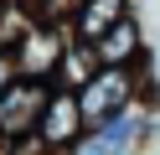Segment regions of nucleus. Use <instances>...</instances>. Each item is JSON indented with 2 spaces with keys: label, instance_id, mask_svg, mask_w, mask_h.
Returning a JSON list of instances; mask_svg holds the SVG:
<instances>
[{
  "label": "nucleus",
  "instance_id": "1",
  "mask_svg": "<svg viewBox=\"0 0 160 155\" xmlns=\"http://www.w3.org/2000/svg\"><path fill=\"white\" fill-rule=\"evenodd\" d=\"M145 103V83H139V67H98L93 78L78 88V109H83L88 129H103L108 119L139 109Z\"/></svg>",
  "mask_w": 160,
  "mask_h": 155
},
{
  "label": "nucleus",
  "instance_id": "2",
  "mask_svg": "<svg viewBox=\"0 0 160 155\" xmlns=\"http://www.w3.org/2000/svg\"><path fill=\"white\" fill-rule=\"evenodd\" d=\"M47 98H52V78H26L21 72L11 88H0V155L36 134Z\"/></svg>",
  "mask_w": 160,
  "mask_h": 155
},
{
  "label": "nucleus",
  "instance_id": "3",
  "mask_svg": "<svg viewBox=\"0 0 160 155\" xmlns=\"http://www.w3.org/2000/svg\"><path fill=\"white\" fill-rule=\"evenodd\" d=\"M150 129H155L150 103H139V109H129V114H119V119H108L103 129H88L67 155H139V150H145V140H150Z\"/></svg>",
  "mask_w": 160,
  "mask_h": 155
},
{
  "label": "nucleus",
  "instance_id": "4",
  "mask_svg": "<svg viewBox=\"0 0 160 155\" xmlns=\"http://www.w3.org/2000/svg\"><path fill=\"white\" fill-rule=\"evenodd\" d=\"M67 26H47V21H31V26L21 31V41H16V62H21L26 78H52L57 62H62L67 52Z\"/></svg>",
  "mask_w": 160,
  "mask_h": 155
},
{
  "label": "nucleus",
  "instance_id": "5",
  "mask_svg": "<svg viewBox=\"0 0 160 155\" xmlns=\"http://www.w3.org/2000/svg\"><path fill=\"white\" fill-rule=\"evenodd\" d=\"M36 134H42L47 150H72V145L88 134L83 109H78V93H72V88H57V83H52V98H47V109H42Z\"/></svg>",
  "mask_w": 160,
  "mask_h": 155
},
{
  "label": "nucleus",
  "instance_id": "6",
  "mask_svg": "<svg viewBox=\"0 0 160 155\" xmlns=\"http://www.w3.org/2000/svg\"><path fill=\"white\" fill-rule=\"evenodd\" d=\"M145 52H150V47H145V31H139L134 10H129L119 26H108L103 36L93 41V57H98V67H134Z\"/></svg>",
  "mask_w": 160,
  "mask_h": 155
},
{
  "label": "nucleus",
  "instance_id": "7",
  "mask_svg": "<svg viewBox=\"0 0 160 155\" xmlns=\"http://www.w3.org/2000/svg\"><path fill=\"white\" fill-rule=\"evenodd\" d=\"M129 10H134V0H78L72 21H67V36L93 47V41L103 36L108 26H119V21L129 16Z\"/></svg>",
  "mask_w": 160,
  "mask_h": 155
},
{
  "label": "nucleus",
  "instance_id": "8",
  "mask_svg": "<svg viewBox=\"0 0 160 155\" xmlns=\"http://www.w3.org/2000/svg\"><path fill=\"white\" fill-rule=\"evenodd\" d=\"M98 72V57H93V47L88 41H67V52H62V62H57V72H52V83L57 88H83L88 78Z\"/></svg>",
  "mask_w": 160,
  "mask_h": 155
},
{
  "label": "nucleus",
  "instance_id": "9",
  "mask_svg": "<svg viewBox=\"0 0 160 155\" xmlns=\"http://www.w3.org/2000/svg\"><path fill=\"white\" fill-rule=\"evenodd\" d=\"M26 26H31V10H26V0H0V47H16Z\"/></svg>",
  "mask_w": 160,
  "mask_h": 155
},
{
  "label": "nucleus",
  "instance_id": "10",
  "mask_svg": "<svg viewBox=\"0 0 160 155\" xmlns=\"http://www.w3.org/2000/svg\"><path fill=\"white\" fill-rule=\"evenodd\" d=\"M26 10H31V21H47V26H67L78 10V0H26Z\"/></svg>",
  "mask_w": 160,
  "mask_h": 155
},
{
  "label": "nucleus",
  "instance_id": "11",
  "mask_svg": "<svg viewBox=\"0 0 160 155\" xmlns=\"http://www.w3.org/2000/svg\"><path fill=\"white\" fill-rule=\"evenodd\" d=\"M21 78V62H16V47H0V88H11Z\"/></svg>",
  "mask_w": 160,
  "mask_h": 155
}]
</instances>
